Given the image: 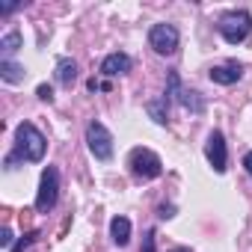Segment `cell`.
Returning a JSON list of instances; mask_svg holds the SVG:
<instances>
[{"label": "cell", "mask_w": 252, "mask_h": 252, "mask_svg": "<svg viewBox=\"0 0 252 252\" xmlns=\"http://www.w3.org/2000/svg\"><path fill=\"white\" fill-rule=\"evenodd\" d=\"M86 143H89V152L98 160H110L113 158V134L104 128L101 122H89L86 125Z\"/></svg>", "instance_id": "obj_3"}, {"label": "cell", "mask_w": 252, "mask_h": 252, "mask_svg": "<svg viewBox=\"0 0 252 252\" xmlns=\"http://www.w3.org/2000/svg\"><path fill=\"white\" fill-rule=\"evenodd\" d=\"M243 166H246V172H249V178H252V152L243 158Z\"/></svg>", "instance_id": "obj_19"}, {"label": "cell", "mask_w": 252, "mask_h": 252, "mask_svg": "<svg viewBox=\"0 0 252 252\" xmlns=\"http://www.w3.org/2000/svg\"><path fill=\"white\" fill-rule=\"evenodd\" d=\"M143 249H146V252H155V231H146V237H143Z\"/></svg>", "instance_id": "obj_16"}, {"label": "cell", "mask_w": 252, "mask_h": 252, "mask_svg": "<svg viewBox=\"0 0 252 252\" xmlns=\"http://www.w3.org/2000/svg\"><path fill=\"white\" fill-rule=\"evenodd\" d=\"M0 77H3L6 83H18L24 77V68L15 65V63H9V60H3V63H0Z\"/></svg>", "instance_id": "obj_12"}, {"label": "cell", "mask_w": 252, "mask_h": 252, "mask_svg": "<svg viewBox=\"0 0 252 252\" xmlns=\"http://www.w3.org/2000/svg\"><path fill=\"white\" fill-rule=\"evenodd\" d=\"M172 211H175V208H172V205H169V208H166V205H163V208H160V217H163V220H166V217H172Z\"/></svg>", "instance_id": "obj_20"}, {"label": "cell", "mask_w": 252, "mask_h": 252, "mask_svg": "<svg viewBox=\"0 0 252 252\" xmlns=\"http://www.w3.org/2000/svg\"><path fill=\"white\" fill-rule=\"evenodd\" d=\"M0 48H3V54L9 57V54H15L18 48H21V33H6L3 39H0Z\"/></svg>", "instance_id": "obj_14"}, {"label": "cell", "mask_w": 252, "mask_h": 252, "mask_svg": "<svg viewBox=\"0 0 252 252\" xmlns=\"http://www.w3.org/2000/svg\"><path fill=\"white\" fill-rule=\"evenodd\" d=\"M57 196H60V172L54 166H48L42 172V184H39V196H36V211L48 214L57 205Z\"/></svg>", "instance_id": "obj_5"}, {"label": "cell", "mask_w": 252, "mask_h": 252, "mask_svg": "<svg viewBox=\"0 0 252 252\" xmlns=\"http://www.w3.org/2000/svg\"><path fill=\"white\" fill-rule=\"evenodd\" d=\"M36 95H39V98H42V101H51V98H54V89H51V86H45V83H42V86H39V89H36Z\"/></svg>", "instance_id": "obj_15"}, {"label": "cell", "mask_w": 252, "mask_h": 252, "mask_svg": "<svg viewBox=\"0 0 252 252\" xmlns=\"http://www.w3.org/2000/svg\"><path fill=\"white\" fill-rule=\"evenodd\" d=\"M220 33H222V39L228 42V45H240V42H246L249 39V33H252V18L246 15V12H225L222 18H220Z\"/></svg>", "instance_id": "obj_1"}, {"label": "cell", "mask_w": 252, "mask_h": 252, "mask_svg": "<svg viewBox=\"0 0 252 252\" xmlns=\"http://www.w3.org/2000/svg\"><path fill=\"white\" fill-rule=\"evenodd\" d=\"M178 252H187V249H178Z\"/></svg>", "instance_id": "obj_22"}, {"label": "cell", "mask_w": 252, "mask_h": 252, "mask_svg": "<svg viewBox=\"0 0 252 252\" xmlns=\"http://www.w3.org/2000/svg\"><path fill=\"white\" fill-rule=\"evenodd\" d=\"M110 234H113L116 246H128V240H131V220L128 217H113L110 220Z\"/></svg>", "instance_id": "obj_10"}, {"label": "cell", "mask_w": 252, "mask_h": 252, "mask_svg": "<svg viewBox=\"0 0 252 252\" xmlns=\"http://www.w3.org/2000/svg\"><path fill=\"white\" fill-rule=\"evenodd\" d=\"M131 169H134L137 178H158V175L163 172V163H160V158H158L155 152H149V149H134V152H131Z\"/></svg>", "instance_id": "obj_6"}, {"label": "cell", "mask_w": 252, "mask_h": 252, "mask_svg": "<svg viewBox=\"0 0 252 252\" xmlns=\"http://www.w3.org/2000/svg\"><path fill=\"white\" fill-rule=\"evenodd\" d=\"M15 140H18V152H21L27 160H42V158H45V137L39 134L36 125H30V122L18 125Z\"/></svg>", "instance_id": "obj_2"}, {"label": "cell", "mask_w": 252, "mask_h": 252, "mask_svg": "<svg viewBox=\"0 0 252 252\" xmlns=\"http://www.w3.org/2000/svg\"><path fill=\"white\" fill-rule=\"evenodd\" d=\"M240 77H243V65H237V63H225V65H214L211 68V80L222 83V86H231Z\"/></svg>", "instance_id": "obj_9"}, {"label": "cell", "mask_w": 252, "mask_h": 252, "mask_svg": "<svg viewBox=\"0 0 252 252\" xmlns=\"http://www.w3.org/2000/svg\"><path fill=\"white\" fill-rule=\"evenodd\" d=\"M149 45H152L155 54L169 57V54L178 51V30H175L172 24H155V27L149 30Z\"/></svg>", "instance_id": "obj_4"}, {"label": "cell", "mask_w": 252, "mask_h": 252, "mask_svg": "<svg viewBox=\"0 0 252 252\" xmlns=\"http://www.w3.org/2000/svg\"><path fill=\"white\" fill-rule=\"evenodd\" d=\"M15 9H18V3H6V6H3V15H9V12H15Z\"/></svg>", "instance_id": "obj_21"}, {"label": "cell", "mask_w": 252, "mask_h": 252, "mask_svg": "<svg viewBox=\"0 0 252 252\" xmlns=\"http://www.w3.org/2000/svg\"><path fill=\"white\" fill-rule=\"evenodd\" d=\"M30 240H33V234H27V237H21V240L15 243V249H12V252H24V249L30 246Z\"/></svg>", "instance_id": "obj_17"}, {"label": "cell", "mask_w": 252, "mask_h": 252, "mask_svg": "<svg viewBox=\"0 0 252 252\" xmlns=\"http://www.w3.org/2000/svg\"><path fill=\"white\" fill-rule=\"evenodd\" d=\"M74 77H77V63L68 60V57H63V60L57 63V80H60L63 86H71Z\"/></svg>", "instance_id": "obj_11"}, {"label": "cell", "mask_w": 252, "mask_h": 252, "mask_svg": "<svg viewBox=\"0 0 252 252\" xmlns=\"http://www.w3.org/2000/svg\"><path fill=\"white\" fill-rule=\"evenodd\" d=\"M205 158L214 166V172H225V140L220 131H211V137L205 143Z\"/></svg>", "instance_id": "obj_7"}, {"label": "cell", "mask_w": 252, "mask_h": 252, "mask_svg": "<svg viewBox=\"0 0 252 252\" xmlns=\"http://www.w3.org/2000/svg\"><path fill=\"white\" fill-rule=\"evenodd\" d=\"M0 243H3V246H9V243H12V231H9V228L0 231Z\"/></svg>", "instance_id": "obj_18"}, {"label": "cell", "mask_w": 252, "mask_h": 252, "mask_svg": "<svg viewBox=\"0 0 252 252\" xmlns=\"http://www.w3.org/2000/svg\"><path fill=\"white\" fill-rule=\"evenodd\" d=\"M131 71V57L128 54H107L101 63V74L116 77V74H128Z\"/></svg>", "instance_id": "obj_8"}, {"label": "cell", "mask_w": 252, "mask_h": 252, "mask_svg": "<svg viewBox=\"0 0 252 252\" xmlns=\"http://www.w3.org/2000/svg\"><path fill=\"white\" fill-rule=\"evenodd\" d=\"M166 95L163 98H155V101H149V113H152V119L158 122V125H166Z\"/></svg>", "instance_id": "obj_13"}]
</instances>
